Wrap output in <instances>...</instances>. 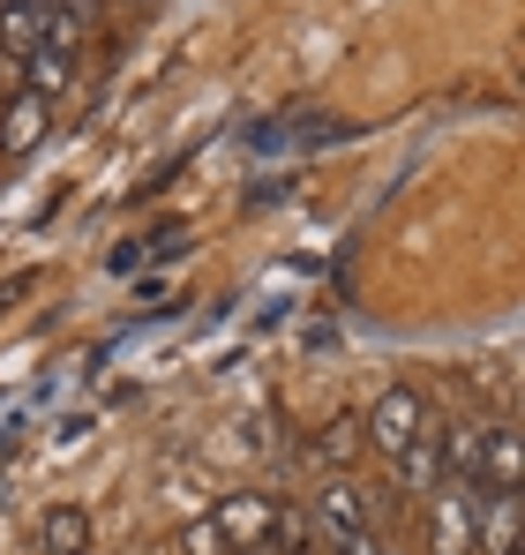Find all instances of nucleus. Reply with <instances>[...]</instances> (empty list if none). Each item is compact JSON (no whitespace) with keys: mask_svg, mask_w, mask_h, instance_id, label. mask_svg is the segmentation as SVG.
<instances>
[{"mask_svg":"<svg viewBox=\"0 0 525 555\" xmlns=\"http://www.w3.org/2000/svg\"><path fill=\"white\" fill-rule=\"evenodd\" d=\"M481 526V480H436L428 488V555H473Z\"/></svg>","mask_w":525,"mask_h":555,"instance_id":"f257e3e1","label":"nucleus"},{"mask_svg":"<svg viewBox=\"0 0 525 555\" xmlns=\"http://www.w3.org/2000/svg\"><path fill=\"white\" fill-rule=\"evenodd\" d=\"M421 428H428V405H421V390H413V383H390V390L375 398V413L360 421V443H375L383 459H398V451H406Z\"/></svg>","mask_w":525,"mask_h":555,"instance_id":"f03ea898","label":"nucleus"},{"mask_svg":"<svg viewBox=\"0 0 525 555\" xmlns=\"http://www.w3.org/2000/svg\"><path fill=\"white\" fill-rule=\"evenodd\" d=\"M368 533V495L353 488V480H331L323 495H316V511H308V541L323 555H338L346 541H360Z\"/></svg>","mask_w":525,"mask_h":555,"instance_id":"7ed1b4c3","label":"nucleus"},{"mask_svg":"<svg viewBox=\"0 0 525 555\" xmlns=\"http://www.w3.org/2000/svg\"><path fill=\"white\" fill-rule=\"evenodd\" d=\"M278 518H285V511H278L270 495H226V503L210 511V526L226 533V548H233V555H241V548H270V541H278Z\"/></svg>","mask_w":525,"mask_h":555,"instance_id":"20e7f679","label":"nucleus"},{"mask_svg":"<svg viewBox=\"0 0 525 555\" xmlns=\"http://www.w3.org/2000/svg\"><path fill=\"white\" fill-rule=\"evenodd\" d=\"M525 548V503L481 488V526H473V555H518Z\"/></svg>","mask_w":525,"mask_h":555,"instance_id":"39448f33","label":"nucleus"},{"mask_svg":"<svg viewBox=\"0 0 525 555\" xmlns=\"http://www.w3.org/2000/svg\"><path fill=\"white\" fill-rule=\"evenodd\" d=\"M46 128H53V105L38 91H15L8 113H0V158H30V151L46 143Z\"/></svg>","mask_w":525,"mask_h":555,"instance_id":"423d86ee","label":"nucleus"},{"mask_svg":"<svg viewBox=\"0 0 525 555\" xmlns=\"http://www.w3.org/2000/svg\"><path fill=\"white\" fill-rule=\"evenodd\" d=\"M518 480H525L518 428H488V436H481V488H496V495H518Z\"/></svg>","mask_w":525,"mask_h":555,"instance_id":"0eeeda50","label":"nucleus"},{"mask_svg":"<svg viewBox=\"0 0 525 555\" xmlns=\"http://www.w3.org/2000/svg\"><path fill=\"white\" fill-rule=\"evenodd\" d=\"M481 421H458V428H436V451H443V480H481Z\"/></svg>","mask_w":525,"mask_h":555,"instance_id":"6e6552de","label":"nucleus"},{"mask_svg":"<svg viewBox=\"0 0 525 555\" xmlns=\"http://www.w3.org/2000/svg\"><path fill=\"white\" fill-rule=\"evenodd\" d=\"M38 38H46V15L23 0H0V61H30Z\"/></svg>","mask_w":525,"mask_h":555,"instance_id":"1a4fd4ad","label":"nucleus"},{"mask_svg":"<svg viewBox=\"0 0 525 555\" xmlns=\"http://www.w3.org/2000/svg\"><path fill=\"white\" fill-rule=\"evenodd\" d=\"M398 480H406V488H413V495H428V488H436L443 480V451H436V428H421V436H413V443H406V451H398Z\"/></svg>","mask_w":525,"mask_h":555,"instance_id":"9d476101","label":"nucleus"},{"mask_svg":"<svg viewBox=\"0 0 525 555\" xmlns=\"http://www.w3.org/2000/svg\"><path fill=\"white\" fill-rule=\"evenodd\" d=\"M46 555H90V518L76 503L46 511Z\"/></svg>","mask_w":525,"mask_h":555,"instance_id":"9b49d317","label":"nucleus"},{"mask_svg":"<svg viewBox=\"0 0 525 555\" xmlns=\"http://www.w3.org/2000/svg\"><path fill=\"white\" fill-rule=\"evenodd\" d=\"M23 68H30V91L53 98V91H68V76H76V53H61V46H38Z\"/></svg>","mask_w":525,"mask_h":555,"instance_id":"f8f14e48","label":"nucleus"},{"mask_svg":"<svg viewBox=\"0 0 525 555\" xmlns=\"http://www.w3.org/2000/svg\"><path fill=\"white\" fill-rule=\"evenodd\" d=\"M316 451H323V459H331V465H338V459H353V451H360V421H331Z\"/></svg>","mask_w":525,"mask_h":555,"instance_id":"ddd939ff","label":"nucleus"},{"mask_svg":"<svg viewBox=\"0 0 525 555\" xmlns=\"http://www.w3.org/2000/svg\"><path fill=\"white\" fill-rule=\"evenodd\" d=\"M180 555H233V548H226V533H218L210 518H195V526L180 533Z\"/></svg>","mask_w":525,"mask_h":555,"instance_id":"4468645a","label":"nucleus"},{"mask_svg":"<svg viewBox=\"0 0 525 555\" xmlns=\"http://www.w3.org/2000/svg\"><path fill=\"white\" fill-rule=\"evenodd\" d=\"M143 263H151V241H120L113 248V278H136Z\"/></svg>","mask_w":525,"mask_h":555,"instance_id":"2eb2a0df","label":"nucleus"},{"mask_svg":"<svg viewBox=\"0 0 525 555\" xmlns=\"http://www.w3.org/2000/svg\"><path fill=\"white\" fill-rule=\"evenodd\" d=\"M241 555H270V548H241Z\"/></svg>","mask_w":525,"mask_h":555,"instance_id":"dca6fc26","label":"nucleus"},{"mask_svg":"<svg viewBox=\"0 0 525 555\" xmlns=\"http://www.w3.org/2000/svg\"><path fill=\"white\" fill-rule=\"evenodd\" d=\"M375 555H390V548H375Z\"/></svg>","mask_w":525,"mask_h":555,"instance_id":"f3484780","label":"nucleus"}]
</instances>
